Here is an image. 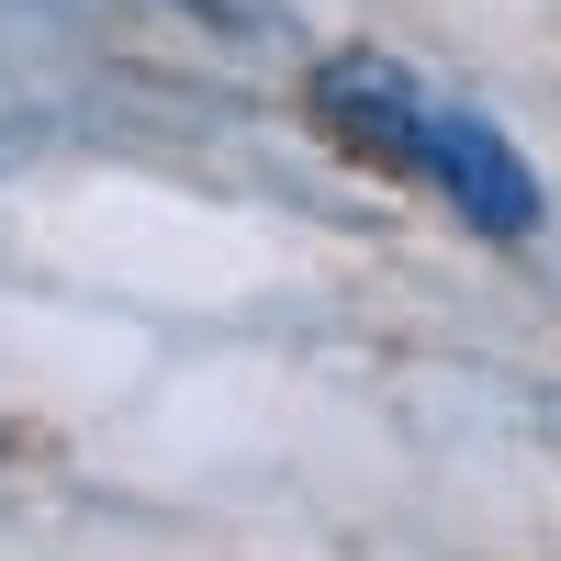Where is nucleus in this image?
I'll list each match as a JSON object with an SVG mask.
<instances>
[{"instance_id": "f03ea898", "label": "nucleus", "mask_w": 561, "mask_h": 561, "mask_svg": "<svg viewBox=\"0 0 561 561\" xmlns=\"http://www.w3.org/2000/svg\"><path fill=\"white\" fill-rule=\"evenodd\" d=\"M314 102H325V124H348L359 147L404 158V147H415V113H427V90H415V79H404L393 57H325Z\"/></svg>"}, {"instance_id": "7ed1b4c3", "label": "nucleus", "mask_w": 561, "mask_h": 561, "mask_svg": "<svg viewBox=\"0 0 561 561\" xmlns=\"http://www.w3.org/2000/svg\"><path fill=\"white\" fill-rule=\"evenodd\" d=\"M214 12H248V0H214Z\"/></svg>"}, {"instance_id": "f257e3e1", "label": "nucleus", "mask_w": 561, "mask_h": 561, "mask_svg": "<svg viewBox=\"0 0 561 561\" xmlns=\"http://www.w3.org/2000/svg\"><path fill=\"white\" fill-rule=\"evenodd\" d=\"M404 158L427 169L438 192H449L460 214L483 225V237H528V225H539V180H528V158L505 147V135H494L483 113L427 102V113H415V147H404Z\"/></svg>"}]
</instances>
